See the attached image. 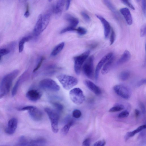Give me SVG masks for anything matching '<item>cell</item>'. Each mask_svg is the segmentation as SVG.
Instances as JSON below:
<instances>
[{
	"instance_id": "obj_1",
	"label": "cell",
	"mask_w": 146,
	"mask_h": 146,
	"mask_svg": "<svg viewBox=\"0 0 146 146\" xmlns=\"http://www.w3.org/2000/svg\"><path fill=\"white\" fill-rule=\"evenodd\" d=\"M19 70H15L5 75L0 85V99L9 92L13 80L19 74Z\"/></svg>"
},
{
	"instance_id": "obj_2",
	"label": "cell",
	"mask_w": 146,
	"mask_h": 146,
	"mask_svg": "<svg viewBox=\"0 0 146 146\" xmlns=\"http://www.w3.org/2000/svg\"><path fill=\"white\" fill-rule=\"evenodd\" d=\"M57 78L63 88L66 90L71 89L78 83V80L76 78L66 75H60Z\"/></svg>"
},
{
	"instance_id": "obj_3",
	"label": "cell",
	"mask_w": 146,
	"mask_h": 146,
	"mask_svg": "<svg viewBox=\"0 0 146 146\" xmlns=\"http://www.w3.org/2000/svg\"><path fill=\"white\" fill-rule=\"evenodd\" d=\"M44 110L50 119L52 131L54 133H57L58 131L59 116L58 113L55 110L49 108H46Z\"/></svg>"
},
{
	"instance_id": "obj_4",
	"label": "cell",
	"mask_w": 146,
	"mask_h": 146,
	"mask_svg": "<svg viewBox=\"0 0 146 146\" xmlns=\"http://www.w3.org/2000/svg\"><path fill=\"white\" fill-rule=\"evenodd\" d=\"M69 94L71 100L76 104H81L85 100L83 92L79 88H75L71 90Z\"/></svg>"
},
{
	"instance_id": "obj_5",
	"label": "cell",
	"mask_w": 146,
	"mask_h": 146,
	"mask_svg": "<svg viewBox=\"0 0 146 146\" xmlns=\"http://www.w3.org/2000/svg\"><path fill=\"white\" fill-rule=\"evenodd\" d=\"M90 53V51L87 50L80 55L74 57V70L77 74H80L82 66L88 58Z\"/></svg>"
},
{
	"instance_id": "obj_6",
	"label": "cell",
	"mask_w": 146,
	"mask_h": 146,
	"mask_svg": "<svg viewBox=\"0 0 146 146\" xmlns=\"http://www.w3.org/2000/svg\"><path fill=\"white\" fill-rule=\"evenodd\" d=\"M39 85L42 89L54 92L58 91L60 89L59 86L55 81L49 78L41 80L39 83Z\"/></svg>"
},
{
	"instance_id": "obj_7",
	"label": "cell",
	"mask_w": 146,
	"mask_h": 146,
	"mask_svg": "<svg viewBox=\"0 0 146 146\" xmlns=\"http://www.w3.org/2000/svg\"><path fill=\"white\" fill-rule=\"evenodd\" d=\"M94 58L93 55L90 56L82 66V70L84 74L89 78H92L93 76Z\"/></svg>"
},
{
	"instance_id": "obj_8",
	"label": "cell",
	"mask_w": 146,
	"mask_h": 146,
	"mask_svg": "<svg viewBox=\"0 0 146 146\" xmlns=\"http://www.w3.org/2000/svg\"><path fill=\"white\" fill-rule=\"evenodd\" d=\"M113 89L116 94L123 98L127 99L130 97L131 93L130 90L124 85H116L113 87Z\"/></svg>"
},
{
	"instance_id": "obj_9",
	"label": "cell",
	"mask_w": 146,
	"mask_h": 146,
	"mask_svg": "<svg viewBox=\"0 0 146 146\" xmlns=\"http://www.w3.org/2000/svg\"><path fill=\"white\" fill-rule=\"evenodd\" d=\"M112 52H110L104 56L98 63L96 68L95 72V78L96 81H97L100 71L102 67L105 63L113 55Z\"/></svg>"
},
{
	"instance_id": "obj_10",
	"label": "cell",
	"mask_w": 146,
	"mask_h": 146,
	"mask_svg": "<svg viewBox=\"0 0 146 146\" xmlns=\"http://www.w3.org/2000/svg\"><path fill=\"white\" fill-rule=\"evenodd\" d=\"M18 125V120L15 117L12 118L8 121L7 127L5 130V132L8 134L12 135L15 131Z\"/></svg>"
},
{
	"instance_id": "obj_11",
	"label": "cell",
	"mask_w": 146,
	"mask_h": 146,
	"mask_svg": "<svg viewBox=\"0 0 146 146\" xmlns=\"http://www.w3.org/2000/svg\"><path fill=\"white\" fill-rule=\"evenodd\" d=\"M96 17L100 21L104 27V37L106 39L108 38L110 35L111 31V28L109 23L102 16L96 15Z\"/></svg>"
},
{
	"instance_id": "obj_12",
	"label": "cell",
	"mask_w": 146,
	"mask_h": 146,
	"mask_svg": "<svg viewBox=\"0 0 146 146\" xmlns=\"http://www.w3.org/2000/svg\"><path fill=\"white\" fill-rule=\"evenodd\" d=\"M42 94L39 91L35 89H31L26 93V96L29 100L36 102L41 97Z\"/></svg>"
},
{
	"instance_id": "obj_13",
	"label": "cell",
	"mask_w": 146,
	"mask_h": 146,
	"mask_svg": "<svg viewBox=\"0 0 146 146\" xmlns=\"http://www.w3.org/2000/svg\"><path fill=\"white\" fill-rule=\"evenodd\" d=\"M28 111L30 117L33 120L38 121L42 119V113L36 107L34 106L33 108Z\"/></svg>"
},
{
	"instance_id": "obj_14",
	"label": "cell",
	"mask_w": 146,
	"mask_h": 146,
	"mask_svg": "<svg viewBox=\"0 0 146 146\" xmlns=\"http://www.w3.org/2000/svg\"><path fill=\"white\" fill-rule=\"evenodd\" d=\"M84 83L87 87L95 94L99 95L101 94L100 89L92 81L85 80L84 81Z\"/></svg>"
},
{
	"instance_id": "obj_15",
	"label": "cell",
	"mask_w": 146,
	"mask_h": 146,
	"mask_svg": "<svg viewBox=\"0 0 146 146\" xmlns=\"http://www.w3.org/2000/svg\"><path fill=\"white\" fill-rule=\"evenodd\" d=\"M120 12L123 16L127 24L129 25H131L133 19L129 9L127 8H123L120 9Z\"/></svg>"
},
{
	"instance_id": "obj_16",
	"label": "cell",
	"mask_w": 146,
	"mask_h": 146,
	"mask_svg": "<svg viewBox=\"0 0 146 146\" xmlns=\"http://www.w3.org/2000/svg\"><path fill=\"white\" fill-rule=\"evenodd\" d=\"M42 15L40 14L38 16L34 28L33 34L35 36L38 35L44 30L42 23Z\"/></svg>"
},
{
	"instance_id": "obj_17",
	"label": "cell",
	"mask_w": 146,
	"mask_h": 146,
	"mask_svg": "<svg viewBox=\"0 0 146 146\" xmlns=\"http://www.w3.org/2000/svg\"><path fill=\"white\" fill-rule=\"evenodd\" d=\"M65 3V0H58L53 11L56 18H58L62 12Z\"/></svg>"
},
{
	"instance_id": "obj_18",
	"label": "cell",
	"mask_w": 146,
	"mask_h": 146,
	"mask_svg": "<svg viewBox=\"0 0 146 146\" xmlns=\"http://www.w3.org/2000/svg\"><path fill=\"white\" fill-rule=\"evenodd\" d=\"M131 56V55L130 52L128 50H125L117 61V64L119 65L127 62L129 60Z\"/></svg>"
},
{
	"instance_id": "obj_19",
	"label": "cell",
	"mask_w": 146,
	"mask_h": 146,
	"mask_svg": "<svg viewBox=\"0 0 146 146\" xmlns=\"http://www.w3.org/2000/svg\"><path fill=\"white\" fill-rule=\"evenodd\" d=\"M146 127V125H143L139 126L132 131L127 132L124 137L125 141H127L130 137L133 136L137 133L144 129Z\"/></svg>"
},
{
	"instance_id": "obj_20",
	"label": "cell",
	"mask_w": 146,
	"mask_h": 146,
	"mask_svg": "<svg viewBox=\"0 0 146 146\" xmlns=\"http://www.w3.org/2000/svg\"><path fill=\"white\" fill-rule=\"evenodd\" d=\"M113 55L104 64L102 68L101 73L103 74H107L109 71L114 60Z\"/></svg>"
},
{
	"instance_id": "obj_21",
	"label": "cell",
	"mask_w": 146,
	"mask_h": 146,
	"mask_svg": "<svg viewBox=\"0 0 146 146\" xmlns=\"http://www.w3.org/2000/svg\"><path fill=\"white\" fill-rule=\"evenodd\" d=\"M64 19L70 23V26L75 28L79 23L78 19L70 14H66L64 16Z\"/></svg>"
},
{
	"instance_id": "obj_22",
	"label": "cell",
	"mask_w": 146,
	"mask_h": 146,
	"mask_svg": "<svg viewBox=\"0 0 146 146\" xmlns=\"http://www.w3.org/2000/svg\"><path fill=\"white\" fill-rule=\"evenodd\" d=\"M26 74V73L23 74L16 82L12 91L11 95L12 96H14L16 94L19 87L25 79Z\"/></svg>"
},
{
	"instance_id": "obj_23",
	"label": "cell",
	"mask_w": 146,
	"mask_h": 146,
	"mask_svg": "<svg viewBox=\"0 0 146 146\" xmlns=\"http://www.w3.org/2000/svg\"><path fill=\"white\" fill-rule=\"evenodd\" d=\"M46 141L43 138H37L29 141V146H43L46 143Z\"/></svg>"
},
{
	"instance_id": "obj_24",
	"label": "cell",
	"mask_w": 146,
	"mask_h": 146,
	"mask_svg": "<svg viewBox=\"0 0 146 146\" xmlns=\"http://www.w3.org/2000/svg\"><path fill=\"white\" fill-rule=\"evenodd\" d=\"M69 119L67 120V123L62 128L61 132L63 135H66L68 132L70 127L74 123L73 120L71 118H68Z\"/></svg>"
},
{
	"instance_id": "obj_25",
	"label": "cell",
	"mask_w": 146,
	"mask_h": 146,
	"mask_svg": "<svg viewBox=\"0 0 146 146\" xmlns=\"http://www.w3.org/2000/svg\"><path fill=\"white\" fill-rule=\"evenodd\" d=\"M32 38V36H28L23 38L19 41V51L21 52L23 50L24 44Z\"/></svg>"
},
{
	"instance_id": "obj_26",
	"label": "cell",
	"mask_w": 146,
	"mask_h": 146,
	"mask_svg": "<svg viewBox=\"0 0 146 146\" xmlns=\"http://www.w3.org/2000/svg\"><path fill=\"white\" fill-rule=\"evenodd\" d=\"M103 1L105 5L115 15L117 16H118V14L117 11L110 0H103Z\"/></svg>"
},
{
	"instance_id": "obj_27",
	"label": "cell",
	"mask_w": 146,
	"mask_h": 146,
	"mask_svg": "<svg viewBox=\"0 0 146 146\" xmlns=\"http://www.w3.org/2000/svg\"><path fill=\"white\" fill-rule=\"evenodd\" d=\"M64 46V43L62 42L57 45L52 51L51 55L54 56L58 54L62 50Z\"/></svg>"
},
{
	"instance_id": "obj_28",
	"label": "cell",
	"mask_w": 146,
	"mask_h": 146,
	"mask_svg": "<svg viewBox=\"0 0 146 146\" xmlns=\"http://www.w3.org/2000/svg\"><path fill=\"white\" fill-rule=\"evenodd\" d=\"M130 76V73L127 70L123 71L120 73L119 75V79L122 81L127 80Z\"/></svg>"
},
{
	"instance_id": "obj_29",
	"label": "cell",
	"mask_w": 146,
	"mask_h": 146,
	"mask_svg": "<svg viewBox=\"0 0 146 146\" xmlns=\"http://www.w3.org/2000/svg\"><path fill=\"white\" fill-rule=\"evenodd\" d=\"M124 106L122 104H117L110 108L109 110V112H114L120 111L124 109Z\"/></svg>"
},
{
	"instance_id": "obj_30",
	"label": "cell",
	"mask_w": 146,
	"mask_h": 146,
	"mask_svg": "<svg viewBox=\"0 0 146 146\" xmlns=\"http://www.w3.org/2000/svg\"><path fill=\"white\" fill-rule=\"evenodd\" d=\"M29 141L24 136H21L18 141L19 145L20 146H29Z\"/></svg>"
},
{
	"instance_id": "obj_31",
	"label": "cell",
	"mask_w": 146,
	"mask_h": 146,
	"mask_svg": "<svg viewBox=\"0 0 146 146\" xmlns=\"http://www.w3.org/2000/svg\"><path fill=\"white\" fill-rule=\"evenodd\" d=\"M76 30V29L75 28L69 25L68 26L62 29L60 31V33L61 34H62L67 32L75 31Z\"/></svg>"
},
{
	"instance_id": "obj_32",
	"label": "cell",
	"mask_w": 146,
	"mask_h": 146,
	"mask_svg": "<svg viewBox=\"0 0 146 146\" xmlns=\"http://www.w3.org/2000/svg\"><path fill=\"white\" fill-rule=\"evenodd\" d=\"M76 31L80 35H85L87 33V30L84 28L79 27L78 29H76Z\"/></svg>"
},
{
	"instance_id": "obj_33",
	"label": "cell",
	"mask_w": 146,
	"mask_h": 146,
	"mask_svg": "<svg viewBox=\"0 0 146 146\" xmlns=\"http://www.w3.org/2000/svg\"><path fill=\"white\" fill-rule=\"evenodd\" d=\"M111 32L110 36V44L112 45L114 42L115 39V34L113 29H111Z\"/></svg>"
},
{
	"instance_id": "obj_34",
	"label": "cell",
	"mask_w": 146,
	"mask_h": 146,
	"mask_svg": "<svg viewBox=\"0 0 146 146\" xmlns=\"http://www.w3.org/2000/svg\"><path fill=\"white\" fill-rule=\"evenodd\" d=\"M73 117L76 119L79 118L81 115V112L78 109L74 110L72 112Z\"/></svg>"
},
{
	"instance_id": "obj_35",
	"label": "cell",
	"mask_w": 146,
	"mask_h": 146,
	"mask_svg": "<svg viewBox=\"0 0 146 146\" xmlns=\"http://www.w3.org/2000/svg\"><path fill=\"white\" fill-rule=\"evenodd\" d=\"M129 114V113L127 110H125L120 113L117 116L119 118H123L127 117Z\"/></svg>"
},
{
	"instance_id": "obj_36",
	"label": "cell",
	"mask_w": 146,
	"mask_h": 146,
	"mask_svg": "<svg viewBox=\"0 0 146 146\" xmlns=\"http://www.w3.org/2000/svg\"><path fill=\"white\" fill-rule=\"evenodd\" d=\"M146 34V25L144 24L142 26L140 30V35L141 37L145 36Z\"/></svg>"
},
{
	"instance_id": "obj_37",
	"label": "cell",
	"mask_w": 146,
	"mask_h": 146,
	"mask_svg": "<svg viewBox=\"0 0 146 146\" xmlns=\"http://www.w3.org/2000/svg\"><path fill=\"white\" fill-rule=\"evenodd\" d=\"M53 105L58 111H61L63 110V106L60 103L56 102L54 103H53Z\"/></svg>"
},
{
	"instance_id": "obj_38",
	"label": "cell",
	"mask_w": 146,
	"mask_h": 146,
	"mask_svg": "<svg viewBox=\"0 0 146 146\" xmlns=\"http://www.w3.org/2000/svg\"><path fill=\"white\" fill-rule=\"evenodd\" d=\"M81 15L84 20L87 22H89L90 21V16L86 13L82 12Z\"/></svg>"
},
{
	"instance_id": "obj_39",
	"label": "cell",
	"mask_w": 146,
	"mask_h": 146,
	"mask_svg": "<svg viewBox=\"0 0 146 146\" xmlns=\"http://www.w3.org/2000/svg\"><path fill=\"white\" fill-rule=\"evenodd\" d=\"M123 3L127 6L133 10H135V8L131 3L130 0H121Z\"/></svg>"
},
{
	"instance_id": "obj_40",
	"label": "cell",
	"mask_w": 146,
	"mask_h": 146,
	"mask_svg": "<svg viewBox=\"0 0 146 146\" xmlns=\"http://www.w3.org/2000/svg\"><path fill=\"white\" fill-rule=\"evenodd\" d=\"M106 144V142L104 140H99L95 142L93 144L94 146H104Z\"/></svg>"
},
{
	"instance_id": "obj_41",
	"label": "cell",
	"mask_w": 146,
	"mask_h": 146,
	"mask_svg": "<svg viewBox=\"0 0 146 146\" xmlns=\"http://www.w3.org/2000/svg\"><path fill=\"white\" fill-rule=\"evenodd\" d=\"M91 139L89 138H87L84 140L82 143V145L84 146H89L91 143Z\"/></svg>"
},
{
	"instance_id": "obj_42",
	"label": "cell",
	"mask_w": 146,
	"mask_h": 146,
	"mask_svg": "<svg viewBox=\"0 0 146 146\" xmlns=\"http://www.w3.org/2000/svg\"><path fill=\"white\" fill-rule=\"evenodd\" d=\"M44 59V58L43 57H42L40 58V60L39 61L36 67L33 70V72H35L38 69V68L40 67Z\"/></svg>"
},
{
	"instance_id": "obj_43",
	"label": "cell",
	"mask_w": 146,
	"mask_h": 146,
	"mask_svg": "<svg viewBox=\"0 0 146 146\" xmlns=\"http://www.w3.org/2000/svg\"><path fill=\"white\" fill-rule=\"evenodd\" d=\"M142 9L144 15H146V0H142Z\"/></svg>"
},
{
	"instance_id": "obj_44",
	"label": "cell",
	"mask_w": 146,
	"mask_h": 146,
	"mask_svg": "<svg viewBox=\"0 0 146 146\" xmlns=\"http://www.w3.org/2000/svg\"><path fill=\"white\" fill-rule=\"evenodd\" d=\"M34 106H29L23 107L19 109L20 111L29 110L33 108Z\"/></svg>"
},
{
	"instance_id": "obj_45",
	"label": "cell",
	"mask_w": 146,
	"mask_h": 146,
	"mask_svg": "<svg viewBox=\"0 0 146 146\" xmlns=\"http://www.w3.org/2000/svg\"><path fill=\"white\" fill-rule=\"evenodd\" d=\"M146 79H143L139 81L137 84V86L138 87H139L145 84L146 83Z\"/></svg>"
},
{
	"instance_id": "obj_46",
	"label": "cell",
	"mask_w": 146,
	"mask_h": 146,
	"mask_svg": "<svg viewBox=\"0 0 146 146\" xmlns=\"http://www.w3.org/2000/svg\"><path fill=\"white\" fill-rule=\"evenodd\" d=\"M30 14V13L29 7L28 5H27V7L26 11L24 14V16L26 18H28Z\"/></svg>"
},
{
	"instance_id": "obj_47",
	"label": "cell",
	"mask_w": 146,
	"mask_h": 146,
	"mask_svg": "<svg viewBox=\"0 0 146 146\" xmlns=\"http://www.w3.org/2000/svg\"><path fill=\"white\" fill-rule=\"evenodd\" d=\"M140 107L142 113H145V109L144 105L141 102L140 103Z\"/></svg>"
},
{
	"instance_id": "obj_48",
	"label": "cell",
	"mask_w": 146,
	"mask_h": 146,
	"mask_svg": "<svg viewBox=\"0 0 146 146\" xmlns=\"http://www.w3.org/2000/svg\"><path fill=\"white\" fill-rule=\"evenodd\" d=\"M71 0H66V10H67L69 9L71 2Z\"/></svg>"
},
{
	"instance_id": "obj_49",
	"label": "cell",
	"mask_w": 146,
	"mask_h": 146,
	"mask_svg": "<svg viewBox=\"0 0 146 146\" xmlns=\"http://www.w3.org/2000/svg\"><path fill=\"white\" fill-rule=\"evenodd\" d=\"M135 114L136 117H138L140 115V112L137 109H135Z\"/></svg>"
},
{
	"instance_id": "obj_50",
	"label": "cell",
	"mask_w": 146,
	"mask_h": 146,
	"mask_svg": "<svg viewBox=\"0 0 146 146\" xmlns=\"http://www.w3.org/2000/svg\"><path fill=\"white\" fill-rule=\"evenodd\" d=\"M27 0H19L20 2L23 3L26 1Z\"/></svg>"
},
{
	"instance_id": "obj_51",
	"label": "cell",
	"mask_w": 146,
	"mask_h": 146,
	"mask_svg": "<svg viewBox=\"0 0 146 146\" xmlns=\"http://www.w3.org/2000/svg\"><path fill=\"white\" fill-rule=\"evenodd\" d=\"M136 1L137 2H139L141 0H136Z\"/></svg>"
},
{
	"instance_id": "obj_52",
	"label": "cell",
	"mask_w": 146,
	"mask_h": 146,
	"mask_svg": "<svg viewBox=\"0 0 146 146\" xmlns=\"http://www.w3.org/2000/svg\"><path fill=\"white\" fill-rule=\"evenodd\" d=\"M52 0H48V1L49 2H50L52 1Z\"/></svg>"
},
{
	"instance_id": "obj_53",
	"label": "cell",
	"mask_w": 146,
	"mask_h": 146,
	"mask_svg": "<svg viewBox=\"0 0 146 146\" xmlns=\"http://www.w3.org/2000/svg\"><path fill=\"white\" fill-rule=\"evenodd\" d=\"M2 57L0 56V60H1V58Z\"/></svg>"
}]
</instances>
